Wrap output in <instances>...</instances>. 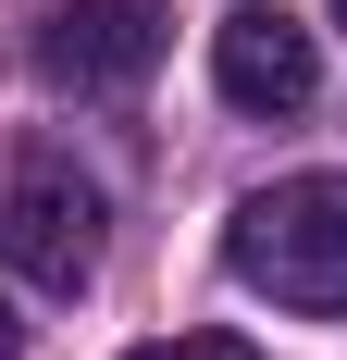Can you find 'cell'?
Wrapping results in <instances>:
<instances>
[{
	"instance_id": "6da1fadb",
	"label": "cell",
	"mask_w": 347,
	"mask_h": 360,
	"mask_svg": "<svg viewBox=\"0 0 347 360\" xmlns=\"http://www.w3.org/2000/svg\"><path fill=\"white\" fill-rule=\"evenodd\" d=\"M223 274H236L248 298L298 311V323H335L347 311V174H285V186H261V199H236Z\"/></svg>"
},
{
	"instance_id": "7a4b0ae2",
	"label": "cell",
	"mask_w": 347,
	"mask_h": 360,
	"mask_svg": "<svg viewBox=\"0 0 347 360\" xmlns=\"http://www.w3.org/2000/svg\"><path fill=\"white\" fill-rule=\"evenodd\" d=\"M100 224H112V199H100V174H87L74 149H25V162H13V186H0V261H13L25 286L74 298L100 274Z\"/></svg>"
},
{
	"instance_id": "3957f363",
	"label": "cell",
	"mask_w": 347,
	"mask_h": 360,
	"mask_svg": "<svg viewBox=\"0 0 347 360\" xmlns=\"http://www.w3.org/2000/svg\"><path fill=\"white\" fill-rule=\"evenodd\" d=\"M162 37H174L162 0H50L37 13V75L74 87V100H124V87H149Z\"/></svg>"
},
{
	"instance_id": "277c9868",
	"label": "cell",
	"mask_w": 347,
	"mask_h": 360,
	"mask_svg": "<svg viewBox=\"0 0 347 360\" xmlns=\"http://www.w3.org/2000/svg\"><path fill=\"white\" fill-rule=\"evenodd\" d=\"M211 87H223L236 112H310L322 50H310V25H298V13H273V0H236V13L211 25Z\"/></svg>"
},
{
	"instance_id": "5b68a950",
	"label": "cell",
	"mask_w": 347,
	"mask_h": 360,
	"mask_svg": "<svg viewBox=\"0 0 347 360\" xmlns=\"http://www.w3.org/2000/svg\"><path fill=\"white\" fill-rule=\"evenodd\" d=\"M124 360H261L248 335H162V348H124Z\"/></svg>"
},
{
	"instance_id": "8992f818",
	"label": "cell",
	"mask_w": 347,
	"mask_h": 360,
	"mask_svg": "<svg viewBox=\"0 0 347 360\" xmlns=\"http://www.w3.org/2000/svg\"><path fill=\"white\" fill-rule=\"evenodd\" d=\"M13 348H25V323H13V298H0V360H13Z\"/></svg>"
},
{
	"instance_id": "52a82bcc",
	"label": "cell",
	"mask_w": 347,
	"mask_h": 360,
	"mask_svg": "<svg viewBox=\"0 0 347 360\" xmlns=\"http://www.w3.org/2000/svg\"><path fill=\"white\" fill-rule=\"evenodd\" d=\"M335 25H347V0H335Z\"/></svg>"
}]
</instances>
